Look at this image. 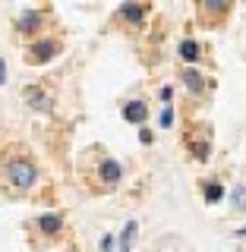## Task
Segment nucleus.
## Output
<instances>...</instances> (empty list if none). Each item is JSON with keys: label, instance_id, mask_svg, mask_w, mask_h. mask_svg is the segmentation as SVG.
Masks as SVG:
<instances>
[{"label": "nucleus", "instance_id": "1", "mask_svg": "<svg viewBox=\"0 0 246 252\" xmlns=\"http://www.w3.org/2000/svg\"><path fill=\"white\" fill-rule=\"evenodd\" d=\"M10 183L13 186H19V189H29L32 183H35V167L32 164H26V161H16V164H10Z\"/></svg>", "mask_w": 246, "mask_h": 252}, {"label": "nucleus", "instance_id": "2", "mask_svg": "<svg viewBox=\"0 0 246 252\" xmlns=\"http://www.w3.org/2000/svg\"><path fill=\"white\" fill-rule=\"evenodd\" d=\"M123 117H126L130 123H142V120L148 117V107L142 104V101H130V104L123 107Z\"/></svg>", "mask_w": 246, "mask_h": 252}, {"label": "nucleus", "instance_id": "3", "mask_svg": "<svg viewBox=\"0 0 246 252\" xmlns=\"http://www.w3.org/2000/svg\"><path fill=\"white\" fill-rule=\"evenodd\" d=\"M22 94H26V101H29L32 107H38V110H47V107H51V104H47L51 98H47V94H44L41 89H35V85H29V89L22 92Z\"/></svg>", "mask_w": 246, "mask_h": 252}, {"label": "nucleus", "instance_id": "4", "mask_svg": "<svg viewBox=\"0 0 246 252\" xmlns=\"http://www.w3.org/2000/svg\"><path fill=\"white\" fill-rule=\"evenodd\" d=\"M32 51H35V54H32V63H44L47 57H54V54H57V44H54V41H41V44L32 47Z\"/></svg>", "mask_w": 246, "mask_h": 252}, {"label": "nucleus", "instance_id": "5", "mask_svg": "<svg viewBox=\"0 0 246 252\" xmlns=\"http://www.w3.org/2000/svg\"><path fill=\"white\" fill-rule=\"evenodd\" d=\"M120 164L117 161H105L101 164V177H105V183H117V180H120Z\"/></svg>", "mask_w": 246, "mask_h": 252}, {"label": "nucleus", "instance_id": "6", "mask_svg": "<svg viewBox=\"0 0 246 252\" xmlns=\"http://www.w3.org/2000/svg\"><path fill=\"white\" fill-rule=\"evenodd\" d=\"M180 76H183V82L189 85V92H196V94L202 92V76L196 73V69H183V73H180Z\"/></svg>", "mask_w": 246, "mask_h": 252}, {"label": "nucleus", "instance_id": "7", "mask_svg": "<svg viewBox=\"0 0 246 252\" xmlns=\"http://www.w3.org/2000/svg\"><path fill=\"white\" fill-rule=\"evenodd\" d=\"M227 6H231V0H202V10H209L211 16L227 13Z\"/></svg>", "mask_w": 246, "mask_h": 252}, {"label": "nucleus", "instance_id": "8", "mask_svg": "<svg viewBox=\"0 0 246 252\" xmlns=\"http://www.w3.org/2000/svg\"><path fill=\"white\" fill-rule=\"evenodd\" d=\"M180 57H183V60H199L202 57L199 44H196V41H183V44H180Z\"/></svg>", "mask_w": 246, "mask_h": 252}, {"label": "nucleus", "instance_id": "9", "mask_svg": "<svg viewBox=\"0 0 246 252\" xmlns=\"http://www.w3.org/2000/svg\"><path fill=\"white\" fill-rule=\"evenodd\" d=\"M38 224H41L44 233H57V230H60V218H57V215H44Z\"/></svg>", "mask_w": 246, "mask_h": 252}, {"label": "nucleus", "instance_id": "10", "mask_svg": "<svg viewBox=\"0 0 246 252\" xmlns=\"http://www.w3.org/2000/svg\"><path fill=\"white\" fill-rule=\"evenodd\" d=\"M123 16H126L130 22H136V26L142 22V10H139L136 3H126V6H123Z\"/></svg>", "mask_w": 246, "mask_h": 252}, {"label": "nucleus", "instance_id": "11", "mask_svg": "<svg viewBox=\"0 0 246 252\" xmlns=\"http://www.w3.org/2000/svg\"><path fill=\"white\" fill-rule=\"evenodd\" d=\"M38 19H41V16H38V13H26V16H22V19H19V29H22V32L35 29V22H38Z\"/></svg>", "mask_w": 246, "mask_h": 252}, {"label": "nucleus", "instance_id": "12", "mask_svg": "<svg viewBox=\"0 0 246 252\" xmlns=\"http://www.w3.org/2000/svg\"><path fill=\"white\" fill-rule=\"evenodd\" d=\"M133 236H136V224H126V230H123V236H120V246H123V249H130Z\"/></svg>", "mask_w": 246, "mask_h": 252}, {"label": "nucleus", "instance_id": "13", "mask_svg": "<svg viewBox=\"0 0 246 252\" xmlns=\"http://www.w3.org/2000/svg\"><path fill=\"white\" fill-rule=\"evenodd\" d=\"M221 195H224V189H221L218 183H211L209 189H205V199H209V202H218V199H221Z\"/></svg>", "mask_w": 246, "mask_h": 252}, {"label": "nucleus", "instance_id": "14", "mask_svg": "<svg viewBox=\"0 0 246 252\" xmlns=\"http://www.w3.org/2000/svg\"><path fill=\"white\" fill-rule=\"evenodd\" d=\"M234 205H237V208H246V189L243 186L234 189Z\"/></svg>", "mask_w": 246, "mask_h": 252}, {"label": "nucleus", "instance_id": "15", "mask_svg": "<svg viewBox=\"0 0 246 252\" xmlns=\"http://www.w3.org/2000/svg\"><path fill=\"white\" fill-rule=\"evenodd\" d=\"M161 123H164V126H171V107H164V114H161Z\"/></svg>", "mask_w": 246, "mask_h": 252}, {"label": "nucleus", "instance_id": "16", "mask_svg": "<svg viewBox=\"0 0 246 252\" xmlns=\"http://www.w3.org/2000/svg\"><path fill=\"white\" fill-rule=\"evenodd\" d=\"M6 79V66H3V60H0V82Z\"/></svg>", "mask_w": 246, "mask_h": 252}, {"label": "nucleus", "instance_id": "17", "mask_svg": "<svg viewBox=\"0 0 246 252\" xmlns=\"http://www.w3.org/2000/svg\"><path fill=\"white\" fill-rule=\"evenodd\" d=\"M237 236H246V227H240V230H237Z\"/></svg>", "mask_w": 246, "mask_h": 252}]
</instances>
